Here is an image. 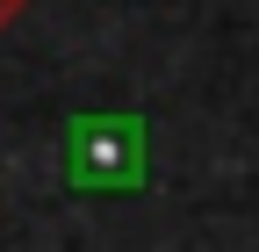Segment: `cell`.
<instances>
[{"label":"cell","instance_id":"1","mask_svg":"<svg viewBox=\"0 0 259 252\" xmlns=\"http://www.w3.org/2000/svg\"><path fill=\"white\" fill-rule=\"evenodd\" d=\"M65 180L72 187H137L144 180V122L137 115H87L65 137Z\"/></svg>","mask_w":259,"mask_h":252},{"label":"cell","instance_id":"2","mask_svg":"<svg viewBox=\"0 0 259 252\" xmlns=\"http://www.w3.org/2000/svg\"><path fill=\"white\" fill-rule=\"evenodd\" d=\"M22 15H29V0H0V36H8V29H15Z\"/></svg>","mask_w":259,"mask_h":252}]
</instances>
